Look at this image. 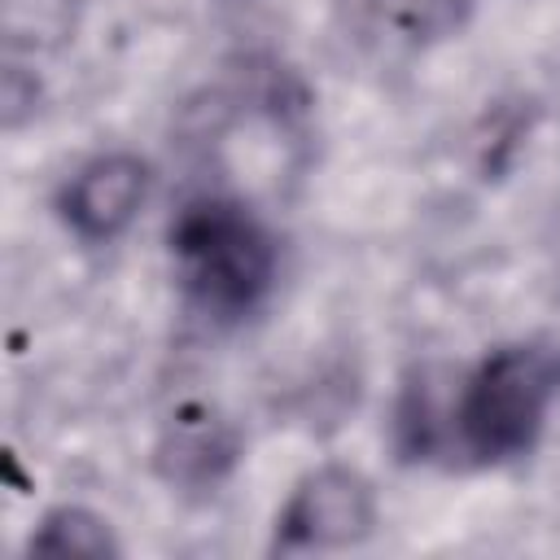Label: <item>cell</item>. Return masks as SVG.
Instances as JSON below:
<instances>
[{"label": "cell", "instance_id": "8992f818", "mask_svg": "<svg viewBox=\"0 0 560 560\" xmlns=\"http://www.w3.org/2000/svg\"><path fill=\"white\" fill-rule=\"evenodd\" d=\"M31 551H57V556H122V542L114 538L109 521L92 508L61 503L39 516V525L26 538Z\"/></svg>", "mask_w": 560, "mask_h": 560}, {"label": "cell", "instance_id": "6da1fadb", "mask_svg": "<svg viewBox=\"0 0 560 560\" xmlns=\"http://www.w3.org/2000/svg\"><path fill=\"white\" fill-rule=\"evenodd\" d=\"M560 398V346L508 341L459 376V394L438 407L429 385H407L398 402V451L407 459L451 455L472 468L521 459L538 446Z\"/></svg>", "mask_w": 560, "mask_h": 560}, {"label": "cell", "instance_id": "52a82bcc", "mask_svg": "<svg viewBox=\"0 0 560 560\" xmlns=\"http://www.w3.org/2000/svg\"><path fill=\"white\" fill-rule=\"evenodd\" d=\"M372 18L407 44H433L464 26L472 0H368Z\"/></svg>", "mask_w": 560, "mask_h": 560}, {"label": "cell", "instance_id": "277c9868", "mask_svg": "<svg viewBox=\"0 0 560 560\" xmlns=\"http://www.w3.org/2000/svg\"><path fill=\"white\" fill-rule=\"evenodd\" d=\"M149 162L136 153H96L83 162L57 192V214L61 223L83 241V245H109L131 228L149 197Z\"/></svg>", "mask_w": 560, "mask_h": 560}, {"label": "cell", "instance_id": "5b68a950", "mask_svg": "<svg viewBox=\"0 0 560 560\" xmlns=\"http://www.w3.org/2000/svg\"><path fill=\"white\" fill-rule=\"evenodd\" d=\"M241 464V433L210 402H184L158 433L153 468L171 490L206 494L232 477Z\"/></svg>", "mask_w": 560, "mask_h": 560}, {"label": "cell", "instance_id": "7a4b0ae2", "mask_svg": "<svg viewBox=\"0 0 560 560\" xmlns=\"http://www.w3.org/2000/svg\"><path fill=\"white\" fill-rule=\"evenodd\" d=\"M166 245L184 298L219 324L254 315L276 284V267H280L276 236L236 197L206 192L179 206Z\"/></svg>", "mask_w": 560, "mask_h": 560}, {"label": "cell", "instance_id": "3957f363", "mask_svg": "<svg viewBox=\"0 0 560 560\" xmlns=\"http://www.w3.org/2000/svg\"><path fill=\"white\" fill-rule=\"evenodd\" d=\"M376 529V490L359 468L324 464L306 472L276 516L271 551H346L368 542Z\"/></svg>", "mask_w": 560, "mask_h": 560}]
</instances>
